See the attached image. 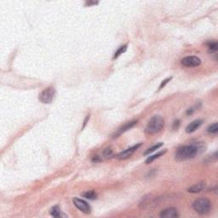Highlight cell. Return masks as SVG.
Returning a JSON list of instances; mask_svg holds the SVG:
<instances>
[{
    "label": "cell",
    "mask_w": 218,
    "mask_h": 218,
    "mask_svg": "<svg viewBox=\"0 0 218 218\" xmlns=\"http://www.w3.org/2000/svg\"><path fill=\"white\" fill-rule=\"evenodd\" d=\"M112 155V150L111 148H106L103 151V156L105 158H109Z\"/></svg>",
    "instance_id": "d6986e66"
},
{
    "label": "cell",
    "mask_w": 218,
    "mask_h": 218,
    "mask_svg": "<svg viewBox=\"0 0 218 218\" xmlns=\"http://www.w3.org/2000/svg\"><path fill=\"white\" fill-rule=\"evenodd\" d=\"M205 142H196L190 145L179 147L175 153V159L176 161H184L194 158L197 154H199L205 151Z\"/></svg>",
    "instance_id": "6da1fadb"
},
{
    "label": "cell",
    "mask_w": 218,
    "mask_h": 218,
    "mask_svg": "<svg viewBox=\"0 0 218 218\" xmlns=\"http://www.w3.org/2000/svg\"><path fill=\"white\" fill-rule=\"evenodd\" d=\"M207 131L211 134H216L218 132V125L217 123H214L211 125H210L207 129Z\"/></svg>",
    "instance_id": "e0dca14e"
},
{
    "label": "cell",
    "mask_w": 218,
    "mask_h": 218,
    "mask_svg": "<svg viewBox=\"0 0 218 218\" xmlns=\"http://www.w3.org/2000/svg\"><path fill=\"white\" fill-rule=\"evenodd\" d=\"M82 195L83 197H84L85 198H88V199H96V197H97V194H96V193L94 190L85 192Z\"/></svg>",
    "instance_id": "5bb4252c"
},
{
    "label": "cell",
    "mask_w": 218,
    "mask_h": 218,
    "mask_svg": "<svg viewBox=\"0 0 218 218\" xmlns=\"http://www.w3.org/2000/svg\"><path fill=\"white\" fill-rule=\"evenodd\" d=\"M141 146H142V144H141V143H139V144H136V145L133 146V147H131V148H129L124 150L123 152H121L120 153H119V154L117 155V159H129V157L132 155L133 153L136 152V150H137Z\"/></svg>",
    "instance_id": "52a82bcc"
},
{
    "label": "cell",
    "mask_w": 218,
    "mask_h": 218,
    "mask_svg": "<svg viewBox=\"0 0 218 218\" xmlns=\"http://www.w3.org/2000/svg\"><path fill=\"white\" fill-rule=\"evenodd\" d=\"M171 79H172V78H171V77H170V78H168V79H165V80H164V81H163V82L161 83V84H160V86H159V90H160V89H163V87H165V86L167 84H168L169 81H170V80H171Z\"/></svg>",
    "instance_id": "ffe728a7"
},
{
    "label": "cell",
    "mask_w": 218,
    "mask_h": 218,
    "mask_svg": "<svg viewBox=\"0 0 218 218\" xmlns=\"http://www.w3.org/2000/svg\"><path fill=\"white\" fill-rule=\"evenodd\" d=\"M136 123H137V121L136 120H134V121H131V122H129V123H126L125 125L124 126H122L121 128H119V129H118V131L114 134V137H119L120 135H122L123 133L125 132V131H127L128 129H131L133 126H135L136 125Z\"/></svg>",
    "instance_id": "9c48e42d"
},
{
    "label": "cell",
    "mask_w": 218,
    "mask_h": 218,
    "mask_svg": "<svg viewBox=\"0 0 218 218\" xmlns=\"http://www.w3.org/2000/svg\"><path fill=\"white\" fill-rule=\"evenodd\" d=\"M182 64L187 67H195L201 64V60L197 56H187L182 60Z\"/></svg>",
    "instance_id": "5b68a950"
},
{
    "label": "cell",
    "mask_w": 218,
    "mask_h": 218,
    "mask_svg": "<svg viewBox=\"0 0 218 218\" xmlns=\"http://www.w3.org/2000/svg\"><path fill=\"white\" fill-rule=\"evenodd\" d=\"M205 188V182H199V183H197V184H194L193 186L190 187V188L188 189V191L189 193H200Z\"/></svg>",
    "instance_id": "8fae6325"
},
{
    "label": "cell",
    "mask_w": 218,
    "mask_h": 218,
    "mask_svg": "<svg viewBox=\"0 0 218 218\" xmlns=\"http://www.w3.org/2000/svg\"><path fill=\"white\" fill-rule=\"evenodd\" d=\"M56 96V89L53 87H49L43 89L39 94V101L44 104H49L52 102V101Z\"/></svg>",
    "instance_id": "277c9868"
},
{
    "label": "cell",
    "mask_w": 218,
    "mask_h": 218,
    "mask_svg": "<svg viewBox=\"0 0 218 218\" xmlns=\"http://www.w3.org/2000/svg\"><path fill=\"white\" fill-rule=\"evenodd\" d=\"M208 45V49H209V52L210 53H215L217 51V48H218V43L216 41H211L207 43Z\"/></svg>",
    "instance_id": "4fadbf2b"
},
{
    "label": "cell",
    "mask_w": 218,
    "mask_h": 218,
    "mask_svg": "<svg viewBox=\"0 0 218 218\" xmlns=\"http://www.w3.org/2000/svg\"><path fill=\"white\" fill-rule=\"evenodd\" d=\"M73 205H75V207L79 209L80 211L86 213V214L90 212V207H89V204L84 200L79 198H73Z\"/></svg>",
    "instance_id": "8992f818"
},
{
    "label": "cell",
    "mask_w": 218,
    "mask_h": 218,
    "mask_svg": "<svg viewBox=\"0 0 218 218\" xmlns=\"http://www.w3.org/2000/svg\"><path fill=\"white\" fill-rule=\"evenodd\" d=\"M165 152H166V150H165V151H161V152H159L158 153L154 154V155L150 156V157H148V158L147 159L145 163L147 164V165H148V164H150V163H152V161H154L155 159H159V157H161L162 155H164Z\"/></svg>",
    "instance_id": "7c38bea8"
},
{
    "label": "cell",
    "mask_w": 218,
    "mask_h": 218,
    "mask_svg": "<svg viewBox=\"0 0 218 218\" xmlns=\"http://www.w3.org/2000/svg\"><path fill=\"white\" fill-rule=\"evenodd\" d=\"M202 121L201 119H196L194 121H193L190 123L186 127V132L187 133H193L194 132L196 129H198L200 126H201Z\"/></svg>",
    "instance_id": "30bf717a"
},
{
    "label": "cell",
    "mask_w": 218,
    "mask_h": 218,
    "mask_svg": "<svg viewBox=\"0 0 218 218\" xmlns=\"http://www.w3.org/2000/svg\"><path fill=\"white\" fill-rule=\"evenodd\" d=\"M165 126V119L161 116L155 115L148 120L146 126L145 132L148 135H153L159 132Z\"/></svg>",
    "instance_id": "7a4b0ae2"
},
{
    "label": "cell",
    "mask_w": 218,
    "mask_h": 218,
    "mask_svg": "<svg viewBox=\"0 0 218 218\" xmlns=\"http://www.w3.org/2000/svg\"><path fill=\"white\" fill-rule=\"evenodd\" d=\"M193 208L198 214H207L211 208V202L207 198H200L195 200L193 204Z\"/></svg>",
    "instance_id": "3957f363"
},
{
    "label": "cell",
    "mask_w": 218,
    "mask_h": 218,
    "mask_svg": "<svg viewBox=\"0 0 218 218\" xmlns=\"http://www.w3.org/2000/svg\"><path fill=\"white\" fill-rule=\"evenodd\" d=\"M180 120H175V122L173 123V127H172V129H174V130H175V129H177L179 128V126H180Z\"/></svg>",
    "instance_id": "44dd1931"
},
{
    "label": "cell",
    "mask_w": 218,
    "mask_h": 218,
    "mask_svg": "<svg viewBox=\"0 0 218 218\" xmlns=\"http://www.w3.org/2000/svg\"><path fill=\"white\" fill-rule=\"evenodd\" d=\"M126 50H127V44H125V45H124V46H121L120 48H119V50H117L115 52V54H114V56H113V59H116V58H118L120 55H122L123 53H125L126 51Z\"/></svg>",
    "instance_id": "ac0fdd59"
},
{
    "label": "cell",
    "mask_w": 218,
    "mask_h": 218,
    "mask_svg": "<svg viewBox=\"0 0 218 218\" xmlns=\"http://www.w3.org/2000/svg\"><path fill=\"white\" fill-rule=\"evenodd\" d=\"M50 215L54 216V217H60L61 214V210L58 206H54L50 210Z\"/></svg>",
    "instance_id": "2e32d148"
},
{
    "label": "cell",
    "mask_w": 218,
    "mask_h": 218,
    "mask_svg": "<svg viewBox=\"0 0 218 218\" xmlns=\"http://www.w3.org/2000/svg\"><path fill=\"white\" fill-rule=\"evenodd\" d=\"M159 216L162 218H175L178 217L179 215L176 209L173 208V207H170V208L163 210L162 211L160 212Z\"/></svg>",
    "instance_id": "ba28073f"
},
{
    "label": "cell",
    "mask_w": 218,
    "mask_h": 218,
    "mask_svg": "<svg viewBox=\"0 0 218 218\" xmlns=\"http://www.w3.org/2000/svg\"><path fill=\"white\" fill-rule=\"evenodd\" d=\"M193 112V108H189L188 110V112H187V114H188V115H189L190 113H191V114H192Z\"/></svg>",
    "instance_id": "7402d4cb"
},
{
    "label": "cell",
    "mask_w": 218,
    "mask_h": 218,
    "mask_svg": "<svg viewBox=\"0 0 218 218\" xmlns=\"http://www.w3.org/2000/svg\"><path fill=\"white\" fill-rule=\"evenodd\" d=\"M162 146H163L162 142H159V143H158V144L152 146V148H149L145 152H144V155H148V154H149V153H152V152H153L154 151H156V150H158L159 148H161Z\"/></svg>",
    "instance_id": "9a60e30c"
}]
</instances>
